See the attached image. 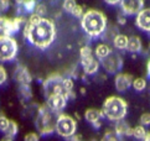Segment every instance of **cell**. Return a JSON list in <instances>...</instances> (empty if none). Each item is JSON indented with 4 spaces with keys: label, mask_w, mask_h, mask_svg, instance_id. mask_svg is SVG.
<instances>
[{
    "label": "cell",
    "mask_w": 150,
    "mask_h": 141,
    "mask_svg": "<svg viewBox=\"0 0 150 141\" xmlns=\"http://www.w3.org/2000/svg\"><path fill=\"white\" fill-rule=\"evenodd\" d=\"M24 5V9L26 10V11H33V10H35L36 8V1H34V0H29V1H23L21 3Z\"/></svg>",
    "instance_id": "cell-29"
},
{
    "label": "cell",
    "mask_w": 150,
    "mask_h": 141,
    "mask_svg": "<svg viewBox=\"0 0 150 141\" xmlns=\"http://www.w3.org/2000/svg\"><path fill=\"white\" fill-rule=\"evenodd\" d=\"M77 129V124L76 120L73 118L66 114H61L58 115L57 119V124H56V133L62 137H72Z\"/></svg>",
    "instance_id": "cell-6"
},
{
    "label": "cell",
    "mask_w": 150,
    "mask_h": 141,
    "mask_svg": "<svg viewBox=\"0 0 150 141\" xmlns=\"http://www.w3.org/2000/svg\"><path fill=\"white\" fill-rule=\"evenodd\" d=\"M93 56V52L91 50V47L88 46H84L81 48V58H88V57H92Z\"/></svg>",
    "instance_id": "cell-28"
},
{
    "label": "cell",
    "mask_w": 150,
    "mask_h": 141,
    "mask_svg": "<svg viewBox=\"0 0 150 141\" xmlns=\"http://www.w3.org/2000/svg\"><path fill=\"white\" fill-rule=\"evenodd\" d=\"M9 8V1L6 0H0V11H4Z\"/></svg>",
    "instance_id": "cell-36"
},
{
    "label": "cell",
    "mask_w": 150,
    "mask_h": 141,
    "mask_svg": "<svg viewBox=\"0 0 150 141\" xmlns=\"http://www.w3.org/2000/svg\"><path fill=\"white\" fill-rule=\"evenodd\" d=\"M107 4H112V5H115V4H119V1L118 0H105Z\"/></svg>",
    "instance_id": "cell-39"
},
{
    "label": "cell",
    "mask_w": 150,
    "mask_h": 141,
    "mask_svg": "<svg viewBox=\"0 0 150 141\" xmlns=\"http://www.w3.org/2000/svg\"><path fill=\"white\" fill-rule=\"evenodd\" d=\"M128 110L127 102L120 97H109L107 98L102 106V115L112 121H120L125 118Z\"/></svg>",
    "instance_id": "cell-3"
},
{
    "label": "cell",
    "mask_w": 150,
    "mask_h": 141,
    "mask_svg": "<svg viewBox=\"0 0 150 141\" xmlns=\"http://www.w3.org/2000/svg\"><path fill=\"white\" fill-rule=\"evenodd\" d=\"M100 116H102V111L97 110V109H88L84 114V118L92 124L99 123L100 121Z\"/></svg>",
    "instance_id": "cell-18"
},
{
    "label": "cell",
    "mask_w": 150,
    "mask_h": 141,
    "mask_svg": "<svg viewBox=\"0 0 150 141\" xmlns=\"http://www.w3.org/2000/svg\"><path fill=\"white\" fill-rule=\"evenodd\" d=\"M1 141H11V139H8V137H5V139H3Z\"/></svg>",
    "instance_id": "cell-41"
},
{
    "label": "cell",
    "mask_w": 150,
    "mask_h": 141,
    "mask_svg": "<svg viewBox=\"0 0 150 141\" xmlns=\"http://www.w3.org/2000/svg\"><path fill=\"white\" fill-rule=\"evenodd\" d=\"M82 67L87 74H94L99 68V63L93 56L82 59Z\"/></svg>",
    "instance_id": "cell-13"
},
{
    "label": "cell",
    "mask_w": 150,
    "mask_h": 141,
    "mask_svg": "<svg viewBox=\"0 0 150 141\" xmlns=\"http://www.w3.org/2000/svg\"><path fill=\"white\" fill-rule=\"evenodd\" d=\"M39 135L35 134V133H29L28 135L25 136V140L24 141H39Z\"/></svg>",
    "instance_id": "cell-34"
},
{
    "label": "cell",
    "mask_w": 150,
    "mask_h": 141,
    "mask_svg": "<svg viewBox=\"0 0 150 141\" xmlns=\"http://www.w3.org/2000/svg\"><path fill=\"white\" fill-rule=\"evenodd\" d=\"M118 23H119V24H122V25H124L125 24V18H124V16H118Z\"/></svg>",
    "instance_id": "cell-37"
},
{
    "label": "cell",
    "mask_w": 150,
    "mask_h": 141,
    "mask_svg": "<svg viewBox=\"0 0 150 141\" xmlns=\"http://www.w3.org/2000/svg\"><path fill=\"white\" fill-rule=\"evenodd\" d=\"M57 113L51 110L47 105L41 106L39 109V114L36 116V128L39 133L42 135L51 134L56 131V124H57Z\"/></svg>",
    "instance_id": "cell-4"
},
{
    "label": "cell",
    "mask_w": 150,
    "mask_h": 141,
    "mask_svg": "<svg viewBox=\"0 0 150 141\" xmlns=\"http://www.w3.org/2000/svg\"><path fill=\"white\" fill-rule=\"evenodd\" d=\"M110 52H112V50H110V47L108 45H105V43H100V45H98L97 47H96L94 55L99 59H104L105 57H108L110 55Z\"/></svg>",
    "instance_id": "cell-17"
},
{
    "label": "cell",
    "mask_w": 150,
    "mask_h": 141,
    "mask_svg": "<svg viewBox=\"0 0 150 141\" xmlns=\"http://www.w3.org/2000/svg\"><path fill=\"white\" fill-rule=\"evenodd\" d=\"M144 141H150V134H148V135H146V137L144 139Z\"/></svg>",
    "instance_id": "cell-40"
},
{
    "label": "cell",
    "mask_w": 150,
    "mask_h": 141,
    "mask_svg": "<svg viewBox=\"0 0 150 141\" xmlns=\"http://www.w3.org/2000/svg\"><path fill=\"white\" fill-rule=\"evenodd\" d=\"M81 25L87 35L91 37H98L107 27V18L98 10H88L82 16Z\"/></svg>",
    "instance_id": "cell-2"
},
{
    "label": "cell",
    "mask_w": 150,
    "mask_h": 141,
    "mask_svg": "<svg viewBox=\"0 0 150 141\" xmlns=\"http://www.w3.org/2000/svg\"><path fill=\"white\" fill-rule=\"evenodd\" d=\"M46 13V8H45V5H42V4H37L36 5V8H35V14L36 15H39L41 16V18H44V15Z\"/></svg>",
    "instance_id": "cell-31"
},
{
    "label": "cell",
    "mask_w": 150,
    "mask_h": 141,
    "mask_svg": "<svg viewBox=\"0 0 150 141\" xmlns=\"http://www.w3.org/2000/svg\"><path fill=\"white\" fill-rule=\"evenodd\" d=\"M18 55V42L11 36L0 39V62L11 61Z\"/></svg>",
    "instance_id": "cell-7"
},
{
    "label": "cell",
    "mask_w": 150,
    "mask_h": 141,
    "mask_svg": "<svg viewBox=\"0 0 150 141\" xmlns=\"http://www.w3.org/2000/svg\"><path fill=\"white\" fill-rule=\"evenodd\" d=\"M8 75H6V70H5V68L3 66H0V84L5 83V80H6Z\"/></svg>",
    "instance_id": "cell-35"
},
{
    "label": "cell",
    "mask_w": 150,
    "mask_h": 141,
    "mask_svg": "<svg viewBox=\"0 0 150 141\" xmlns=\"http://www.w3.org/2000/svg\"><path fill=\"white\" fill-rule=\"evenodd\" d=\"M133 88L138 90V92H140L143 89H145V87H146V80L144 79V78H137V79H134L133 80Z\"/></svg>",
    "instance_id": "cell-24"
},
{
    "label": "cell",
    "mask_w": 150,
    "mask_h": 141,
    "mask_svg": "<svg viewBox=\"0 0 150 141\" xmlns=\"http://www.w3.org/2000/svg\"><path fill=\"white\" fill-rule=\"evenodd\" d=\"M127 50L129 52H139L142 50V41L138 36H130L129 40H128V46H127Z\"/></svg>",
    "instance_id": "cell-15"
},
{
    "label": "cell",
    "mask_w": 150,
    "mask_h": 141,
    "mask_svg": "<svg viewBox=\"0 0 150 141\" xmlns=\"http://www.w3.org/2000/svg\"><path fill=\"white\" fill-rule=\"evenodd\" d=\"M9 25H10V19L0 18V39H1V37L11 36V34H10Z\"/></svg>",
    "instance_id": "cell-20"
},
{
    "label": "cell",
    "mask_w": 150,
    "mask_h": 141,
    "mask_svg": "<svg viewBox=\"0 0 150 141\" xmlns=\"http://www.w3.org/2000/svg\"><path fill=\"white\" fill-rule=\"evenodd\" d=\"M135 24L140 30L145 32H150V8H144L137 15Z\"/></svg>",
    "instance_id": "cell-11"
},
{
    "label": "cell",
    "mask_w": 150,
    "mask_h": 141,
    "mask_svg": "<svg viewBox=\"0 0 150 141\" xmlns=\"http://www.w3.org/2000/svg\"><path fill=\"white\" fill-rule=\"evenodd\" d=\"M44 92L45 97L49 98L51 95H65L68 99V94L63 88V77L60 74H52L44 82Z\"/></svg>",
    "instance_id": "cell-5"
},
{
    "label": "cell",
    "mask_w": 150,
    "mask_h": 141,
    "mask_svg": "<svg viewBox=\"0 0 150 141\" xmlns=\"http://www.w3.org/2000/svg\"><path fill=\"white\" fill-rule=\"evenodd\" d=\"M77 6V3L74 1V0H65V3H63V10L67 13H73L74 8Z\"/></svg>",
    "instance_id": "cell-26"
},
{
    "label": "cell",
    "mask_w": 150,
    "mask_h": 141,
    "mask_svg": "<svg viewBox=\"0 0 150 141\" xmlns=\"http://www.w3.org/2000/svg\"><path fill=\"white\" fill-rule=\"evenodd\" d=\"M115 133H118L123 136V135H128V136H132L133 135V128H130L128 125V123H125L124 120H120L115 125Z\"/></svg>",
    "instance_id": "cell-16"
},
{
    "label": "cell",
    "mask_w": 150,
    "mask_h": 141,
    "mask_svg": "<svg viewBox=\"0 0 150 141\" xmlns=\"http://www.w3.org/2000/svg\"><path fill=\"white\" fill-rule=\"evenodd\" d=\"M114 84H115L117 90L124 92L133 84V77L130 74H127V73H119V74H117Z\"/></svg>",
    "instance_id": "cell-12"
},
{
    "label": "cell",
    "mask_w": 150,
    "mask_h": 141,
    "mask_svg": "<svg viewBox=\"0 0 150 141\" xmlns=\"http://www.w3.org/2000/svg\"><path fill=\"white\" fill-rule=\"evenodd\" d=\"M120 6L125 15H138L144 9L143 0H123Z\"/></svg>",
    "instance_id": "cell-9"
},
{
    "label": "cell",
    "mask_w": 150,
    "mask_h": 141,
    "mask_svg": "<svg viewBox=\"0 0 150 141\" xmlns=\"http://www.w3.org/2000/svg\"><path fill=\"white\" fill-rule=\"evenodd\" d=\"M100 141H123V137L118 133H115V130H109L104 134Z\"/></svg>",
    "instance_id": "cell-21"
},
{
    "label": "cell",
    "mask_w": 150,
    "mask_h": 141,
    "mask_svg": "<svg viewBox=\"0 0 150 141\" xmlns=\"http://www.w3.org/2000/svg\"><path fill=\"white\" fill-rule=\"evenodd\" d=\"M128 40H129L128 36L119 34L113 39V45L115 48H118V50H125L127 46H128Z\"/></svg>",
    "instance_id": "cell-19"
},
{
    "label": "cell",
    "mask_w": 150,
    "mask_h": 141,
    "mask_svg": "<svg viewBox=\"0 0 150 141\" xmlns=\"http://www.w3.org/2000/svg\"><path fill=\"white\" fill-rule=\"evenodd\" d=\"M102 64H103V67L108 70L109 73H115L122 68L123 61H122V57L118 55V53L112 51L108 57L102 59Z\"/></svg>",
    "instance_id": "cell-8"
},
{
    "label": "cell",
    "mask_w": 150,
    "mask_h": 141,
    "mask_svg": "<svg viewBox=\"0 0 150 141\" xmlns=\"http://www.w3.org/2000/svg\"><path fill=\"white\" fill-rule=\"evenodd\" d=\"M140 124H142V126L150 125V113L142 114V116H140Z\"/></svg>",
    "instance_id": "cell-30"
},
{
    "label": "cell",
    "mask_w": 150,
    "mask_h": 141,
    "mask_svg": "<svg viewBox=\"0 0 150 141\" xmlns=\"http://www.w3.org/2000/svg\"><path fill=\"white\" fill-rule=\"evenodd\" d=\"M9 123H10V120L8 118H5L4 115H0V131L1 133L6 131L8 126H9Z\"/></svg>",
    "instance_id": "cell-27"
},
{
    "label": "cell",
    "mask_w": 150,
    "mask_h": 141,
    "mask_svg": "<svg viewBox=\"0 0 150 141\" xmlns=\"http://www.w3.org/2000/svg\"><path fill=\"white\" fill-rule=\"evenodd\" d=\"M72 15H73V16H76V18H82V16L84 15V13H83V10H82V6H81V5H77V6L74 8Z\"/></svg>",
    "instance_id": "cell-32"
},
{
    "label": "cell",
    "mask_w": 150,
    "mask_h": 141,
    "mask_svg": "<svg viewBox=\"0 0 150 141\" xmlns=\"http://www.w3.org/2000/svg\"><path fill=\"white\" fill-rule=\"evenodd\" d=\"M24 36L30 43L41 50L49 47L55 40L56 30L51 20L33 14L25 25Z\"/></svg>",
    "instance_id": "cell-1"
},
{
    "label": "cell",
    "mask_w": 150,
    "mask_h": 141,
    "mask_svg": "<svg viewBox=\"0 0 150 141\" xmlns=\"http://www.w3.org/2000/svg\"><path fill=\"white\" fill-rule=\"evenodd\" d=\"M146 74H148V77H150V58L146 63Z\"/></svg>",
    "instance_id": "cell-38"
},
{
    "label": "cell",
    "mask_w": 150,
    "mask_h": 141,
    "mask_svg": "<svg viewBox=\"0 0 150 141\" xmlns=\"http://www.w3.org/2000/svg\"><path fill=\"white\" fill-rule=\"evenodd\" d=\"M149 47H150V43H149Z\"/></svg>",
    "instance_id": "cell-42"
},
{
    "label": "cell",
    "mask_w": 150,
    "mask_h": 141,
    "mask_svg": "<svg viewBox=\"0 0 150 141\" xmlns=\"http://www.w3.org/2000/svg\"><path fill=\"white\" fill-rule=\"evenodd\" d=\"M15 79L21 84H30L31 83V75L28 72V69L25 67H18L15 70Z\"/></svg>",
    "instance_id": "cell-14"
},
{
    "label": "cell",
    "mask_w": 150,
    "mask_h": 141,
    "mask_svg": "<svg viewBox=\"0 0 150 141\" xmlns=\"http://www.w3.org/2000/svg\"><path fill=\"white\" fill-rule=\"evenodd\" d=\"M146 130L144 126L138 125L135 128H133V136L135 139H145L146 137Z\"/></svg>",
    "instance_id": "cell-22"
},
{
    "label": "cell",
    "mask_w": 150,
    "mask_h": 141,
    "mask_svg": "<svg viewBox=\"0 0 150 141\" xmlns=\"http://www.w3.org/2000/svg\"><path fill=\"white\" fill-rule=\"evenodd\" d=\"M67 98L65 95H51L49 98H46V105L53 111H61L63 108L66 106Z\"/></svg>",
    "instance_id": "cell-10"
},
{
    "label": "cell",
    "mask_w": 150,
    "mask_h": 141,
    "mask_svg": "<svg viewBox=\"0 0 150 141\" xmlns=\"http://www.w3.org/2000/svg\"><path fill=\"white\" fill-rule=\"evenodd\" d=\"M16 133H18V124L15 121H13V120H10L8 130L5 131V134H6V137L8 139H13L15 135H16Z\"/></svg>",
    "instance_id": "cell-23"
},
{
    "label": "cell",
    "mask_w": 150,
    "mask_h": 141,
    "mask_svg": "<svg viewBox=\"0 0 150 141\" xmlns=\"http://www.w3.org/2000/svg\"><path fill=\"white\" fill-rule=\"evenodd\" d=\"M63 88H65L66 93L68 94V97H74V94L72 93V89H73V80L71 78H63Z\"/></svg>",
    "instance_id": "cell-25"
},
{
    "label": "cell",
    "mask_w": 150,
    "mask_h": 141,
    "mask_svg": "<svg viewBox=\"0 0 150 141\" xmlns=\"http://www.w3.org/2000/svg\"><path fill=\"white\" fill-rule=\"evenodd\" d=\"M20 88H21V93H24L25 97H31V90H30V87L28 84H21L20 85Z\"/></svg>",
    "instance_id": "cell-33"
}]
</instances>
